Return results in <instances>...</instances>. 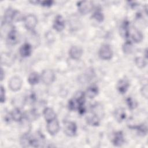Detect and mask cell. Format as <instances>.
I'll return each mask as SVG.
<instances>
[{
  "label": "cell",
  "instance_id": "obj_6",
  "mask_svg": "<svg viewBox=\"0 0 148 148\" xmlns=\"http://www.w3.org/2000/svg\"><path fill=\"white\" fill-rule=\"evenodd\" d=\"M22 84L21 79L19 76H14L9 81V87L13 91H17L21 89Z\"/></svg>",
  "mask_w": 148,
  "mask_h": 148
},
{
  "label": "cell",
  "instance_id": "obj_27",
  "mask_svg": "<svg viewBox=\"0 0 148 148\" xmlns=\"http://www.w3.org/2000/svg\"><path fill=\"white\" fill-rule=\"evenodd\" d=\"M92 17L95 19L97 21L99 22V23H101L104 20V16L103 14L101 12V10H97L95 11L92 16Z\"/></svg>",
  "mask_w": 148,
  "mask_h": 148
},
{
  "label": "cell",
  "instance_id": "obj_11",
  "mask_svg": "<svg viewBox=\"0 0 148 148\" xmlns=\"http://www.w3.org/2000/svg\"><path fill=\"white\" fill-rule=\"evenodd\" d=\"M131 36L132 40L136 43H139L142 41L143 35L142 33L135 27L130 28V36Z\"/></svg>",
  "mask_w": 148,
  "mask_h": 148
},
{
  "label": "cell",
  "instance_id": "obj_19",
  "mask_svg": "<svg viewBox=\"0 0 148 148\" xmlns=\"http://www.w3.org/2000/svg\"><path fill=\"white\" fill-rule=\"evenodd\" d=\"M10 117L15 121H21L24 118V114L20 108H16L10 113Z\"/></svg>",
  "mask_w": 148,
  "mask_h": 148
},
{
  "label": "cell",
  "instance_id": "obj_12",
  "mask_svg": "<svg viewBox=\"0 0 148 148\" xmlns=\"http://www.w3.org/2000/svg\"><path fill=\"white\" fill-rule=\"evenodd\" d=\"M8 42L11 45H16L19 41V35L18 32L14 28L11 29L8 33Z\"/></svg>",
  "mask_w": 148,
  "mask_h": 148
},
{
  "label": "cell",
  "instance_id": "obj_21",
  "mask_svg": "<svg viewBox=\"0 0 148 148\" xmlns=\"http://www.w3.org/2000/svg\"><path fill=\"white\" fill-rule=\"evenodd\" d=\"M40 80V76L36 72H31L28 77V82L31 85L37 84Z\"/></svg>",
  "mask_w": 148,
  "mask_h": 148
},
{
  "label": "cell",
  "instance_id": "obj_31",
  "mask_svg": "<svg viewBox=\"0 0 148 148\" xmlns=\"http://www.w3.org/2000/svg\"><path fill=\"white\" fill-rule=\"evenodd\" d=\"M0 92H1V103H3L5 101L6 99V97H5V90L3 88V87L2 86H1V90H0Z\"/></svg>",
  "mask_w": 148,
  "mask_h": 148
},
{
  "label": "cell",
  "instance_id": "obj_33",
  "mask_svg": "<svg viewBox=\"0 0 148 148\" xmlns=\"http://www.w3.org/2000/svg\"><path fill=\"white\" fill-rule=\"evenodd\" d=\"M4 78V72L2 68H1V80L2 81Z\"/></svg>",
  "mask_w": 148,
  "mask_h": 148
},
{
  "label": "cell",
  "instance_id": "obj_9",
  "mask_svg": "<svg viewBox=\"0 0 148 148\" xmlns=\"http://www.w3.org/2000/svg\"><path fill=\"white\" fill-rule=\"evenodd\" d=\"M65 21L61 15H57L54 20L53 27L57 32L62 31L65 28Z\"/></svg>",
  "mask_w": 148,
  "mask_h": 148
},
{
  "label": "cell",
  "instance_id": "obj_13",
  "mask_svg": "<svg viewBox=\"0 0 148 148\" xmlns=\"http://www.w3.org/2000/svg\"><path fill=\"white\" fill-rule=\"evenodd\" d=\"M124 134L122 131H117L114 133L112 138V143L115 146H121L124 143Z\"/></svg>",
  "mask_w": 148,
  "mask_h": 148
},
{
  "label": "cell",
  "instance_id": "obj_1",
  "mask_svg": "<svg viewBox=\"0 0 148 148\" xmlns=\"http://www.w3.org/2000/svg\"><path fill=\"white\" fill-rule=\"evenodd\" d=\"M78 10L82 14H86L90 13L93 8V2L91 1H82L77 2Z\"/></svg>",
  "mask_w": 148,
  "mask_h": 148
},
{
  "label": "cell",
  "instance_id": "obj_28",
  "mask_svg": "<svg viewBox=\"0 0 148 148\" xmlns=\"http://www.w3.org/2000/svg\"><path fill=\"white\" fill-rule=\"evenodd\" d=\"M126 102L129 109L131 110H133L135 109L138 106L137 102L131 97L127 98L126 99Z\"/></svg>",
  "mask_w": 148,
  "mask_h": 148
},
{
  "label": "cell",
  "instance_id": "obj_18",
  "mask_svg": "<svg viewBox=\"0 0 148 148\" xmlns=\"http://www.w3.org/2000/svg\"><path fill=\"white\" fill-rule=\"evenodd\" d=\"M43 114L47 122L54 120L56 118V114L53 109L51 108H45L43 111Z\"/></svg>",
  "mask_w": 148,
  "mask_h": 148
},
{
  "label": "cell",
  "instance_id": "obj_10",
  "mask_svg": "<svg viewBox=\"0 0 148 148\" xmlns=\"http://www.w3.org/2000/svg\"><path fill=\"white\" fill-rule=\"evenodd\" d=\"M83 54V50L79 46H72L69 50V55L73 60H77L80 58Z\"/></svg>",
  "mask_w": 148,
  "mask_h": 148
},
{
  "label": "cell",
  "instance_id": "obj_5",
  "mask_svg": "<svg viewBox=\"0 0 148 148\" xmlns=\"http://www.w3.org/2000/svg\"><path fill=\"white\" fill-rule=\"evenodd\" d=\"M24 25L28 30H32L37 25L38 20L33 14H29L24 18Z\"/></svg>",
  "mask_w": 148,
  "mask_h": 148
},
{
  "label": "cell",
  "instance_id": "obj_20",
  "mask_svg": "<svg viewBox=\"0 0 148 148\" xmlns=\"http://www.w3.org/2000/svg\"><path fill=\"white\" fill-rule=\"evenodd\" d=\"M120 34L123 37L125 38L130 37V26L128 21H124L122 24L120 28Z\"/></svg>",
  "mask_w": 148,
  "mask_h": 148
},
{
  "label": "cell",
  "instance_id": "obj_8",
  "mask_svg": "<svg viewBox=\"0 0 148 148\" xmlns=\"http://www.w3.org/2000/svg\"><path fill=\"white\" fill-rule=\"evenodd\" d=\"M34 136L29 134V132H24L21 136L20 139V144L23 147H28L32 145Z\"/></svg>",
  "mask_w": 148,
  "mask_h": 148
},
{
  "label": "cell",
  "instance_id": "obj_3",
  "mask_svg": "<svg viewBox=\"0 0 148 148\" xmlns=\"http://www.w3.org/2000/svg\"><path fill=\"white\" fill-rule=\"evenodd\" d=\"M99 56L104 60H110L113 56V51L110 46L108 44L103 45L99 49Z\"/></svg>",
  "mask_w": 148,
  "mask_h": 148
},
{
  "label": "cell",
  "instance_id": "obj_29",
  "mask_svg": "<svg viewBox=\"0 0 148 148\" xmlns=\"http://www.w3.org/2000/svg\"><path fill=\"white\" fill-rule=\"evenodd\" d=\"M36 101V96L34 93L32 92L29 94L26 97H25V102H28L29 103H33Z\"/></svg>",
  "mask_w": 148,
  "mask_h": 148
},
{
  "label": "cell",
  "instance_id": "obj_26",
  "mask_svg": "<svg viewBox=\"0 0 148 148\" xmlns=\"http://www.w3.org/2000/svg\"><path fill=\"white\" fill-rule=\"evenodd\" d=\"M135 62L136 65L139 68H145L147 65V61L146 59L143 57H136L135 59Z\"/></svg>",
  "mask_w": 148,
  "mask_h": 148
},
{
  "label": "cell",
  "instance_id": "obj_14",
  "mask_svg": "<svg viewBox=\"0 0 148 148\" xmlns=\"http://www.w3.org/2000/svg\"><path fill=\"white\" fill-rule=\"evenodd\" d=\"M20 55L23 57H27L32 53V46L29 43H25L19 49Z\"/></svg>",
  "mask_w": 148,
  "mask_h": 148
},
{
  "label": "cell",
  "instance_id": "obj_15",
  "mask_svg": "<svg viewBox=\"0 0 148 148\" xmlns=\"http://www.w3.org/2000/svg\"><path fill=\"white\" fill-rule=\"evenodd\" d=\"M129 86L130 83L128 80L126 79H122L118 82L117 84V89L120 94H124L128 90Z\"/></svg>",
  "mask_w": 148,
  "mask_h": 148
},
{
  "label": "cell",
  "instance_id": "obj_32",
  "mask_svg": "<svg viewBox=\"0 0 148 148\" xmlns=\"http://www.w3.org/2000/svg\"><path fill=\"white\" fill-rule=\"evenodd\" d=\"M54 3V1H40V4L45 7H50Z\"/></svg>",
  "mask_w": 148,
  "mask_h": 148
},
{
  "label": "cell",
  "instance_id": "obj_7",
  "mask_svg": "<svg viewBox=\"0 0 148 148\" xmlns=\"http://www.w3.org/2000/svg\"><path fill=\"white\" fill-rule=\"evenodd\" d=\"M60 128V127L59 122L56 118L54 120L47 122V130L48 132L51 135H56L58 132Z\"/></svg>",
  "mask_w": 148,
  "mask_h": 148
},
{
  "label": "cell",
  "instance_id": "obj_24",
  "mask_svg": "<svg viewBox=\"0 0 148 148\" xmlns=\"http://www.w3.org/2000/svg\"><path fill=\"white\" fill-rule=\"evenodd\" d=\"M82 106L84 105H81L79 101L77 99H76L75 97L70 99L68 102V108L71 110H78V109Z\"/></svg>",
  "mask_w": 148,
  "mask_h": 148
},
{
  "label": "cell",
  "instance_id": "obj_4",
  "mask_svg": "<svg viewBox=\"0 0 148 148\" xmlns=\"http://www.w3.org/2000/svg\"><path fill=\"white\" fill-rule=\"evenodd\" d=\"M64 130L66 135L73 136L76 134L77 125L73 121H65L64 122Z\"/></svg>",
  "mask_w": 148,
  "mask_h": 148
},
{
  "label": "cell",
  "instance_id": "obj_30",
  "mask_svg": "<svg viewBox=\"0 0 148 148\" xmlns=\"http://www.w3.org/2000/svg\"><path fill=\"white\" fill-rule=\"evenodd\" d=\"M140 93L142 95V97H143L145 98H147L148 97V86L147 84H145L144 85L140 90Z\"/></svg>",
  "mask_w": 148,
  "mask_h": 148
},
{
  "label": "cell",
  "instance_id": "obj_22",
  "mask_svg": "<svg viewBox=\"0 0 148 148\" xmlns=\"http://www.w3.org/2000/svg\"><path fill=\"white\" fill-rule=\"evenodd\" d=\"M99 90L97 86L92 85L90 86L86 90V94L90 99L94 98L98 94Z\"/></svg>",
  "mask_w": 148,
  "mask_h": 148
},
{
  "label": "cell",
  "instance_id": "obj_16",
  "mask_svg": "<svg viewBox=\"0 0 148 148\" xmlns=\"http://www.w3.org/2000/svg\"><path fill=\"white\" fill-rule=\"evenodd\" d=\"M114 116L116 120L118 123H121L126 118L125 110L123 108H119L117 109L114 113Z\"/></svg>",
  "mask_w": 148,
  "mask_h": 148
},
{
  "label": "cell",
  "instance_id": "obj_23",
  "mask_svg": "<svg viewBox=\"0 0 148 148\" xmlns=\"http://www.w3.org/2000/svg\"><path fill=\"white\" fill-rule=\"evenodd\" d=\"M131 128H133V129H135L137 132H138V134L139 135H141V136H145L147 134V125L144 124V123H142V124H140L139 125H134V126H130V127Z\"/></svg>",
  "mask_w": 148,
  "mask_h": 148
},
{
  "label": "cell",
  "instance_id": "obj_25",
  "mask_svg": "<svg viewBox=\"0 0 148 148\" xmlns=\"http://www.w3.org/2000/svg\"><path fill=\"white\" fill-rule=\"evenodd\" d=\"M123 51L125 54H129L132 53L134 46L130 40L126 41L123 45Z\"/></svg>",
  "mask_w": 148,
  "mask_h": 148
},
{
  "label": "cell",
  "instance_id": "obj_2",
  "mask_svg": "<svg viewBox=\"0 0 148 148\" xmlns=\"http://www.w3.org/2000/svg\"><path fill=\"white\" fill-rule=\"evenodd\" d=\"M40 77L44 84L49 85L54 82L56 79V75L52 70L47 69L42 71Z\"/></svg>",
  "mask_w": 148,
  "mask_h": 148
},
{
  "label": "cell",
  "instance_id": "obj_17",
  "mask_svg": "<svg viewBox=\"0 0 148 148\" xmlns=\"http://www.w3.org/2000/svg\"><path fill=\"white\" fill-rule=\"evenodd\" d=\"M86 121L88 124L92 126H98L99 125L100 119L98 116L92 113L86 117Z\"/></svg>",
  "mask_w": 148,
  "mask_h": 148
}]
</instances>
